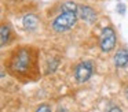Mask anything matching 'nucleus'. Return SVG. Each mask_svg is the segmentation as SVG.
Masks as SVG:
<instances>
[{"mask_svg":"<svg viewBox=\"0 0 128 112\" xmlns=\"http://www.w3.org/2000/svg\"><path fill=\"white\" fill-rule=\"evenodd\" d=\"M77 21V14L76 12H62L58 15L52 22V29L58 33H64L73 27V25Z\"/></svg>","mask_w":128,"mask_h":112,"instance_id":"obj_1","label":"nucleus"},{"mask_svg":"<svg viewBox=\"0 0 128 112\" xmlns=\"http://www.w3.org/2000/svg\"><path fill=\"white\" fill-rule=\"evenodd\" d=\"M116 45V33L112 27L103 29L102 34L99 38V46L103 52H110Z\"/></svg>","mask_w":128,"mask_h":112,"instance_id":"obj_2","label":"nucleus"},{"mask_svg":"<svg viewBox=\"0 0 128 112\" xmlns=\"http://www.w3.org/2000/svg\"><path fill=\"white\" fill-rule=\"evenodd\" d=\"M92 75V63L91 62H81L77 64L74 70V76L80 83L87 82Z\"/></svg>","mask_w":128,"mask_h":112,"instance_id":"obj_3","label":"nucleus"},{"mask_svg":"<svg viewBox=\"0 0 128 112\" xmlns=\"http://www.w3.org/2000/svg\"><path fill=\"white\" fill-rule=\"evenodd\" d=\"M29 66V56L26 51H20L15 55L14 60H12V68L17 71H24L26 70Z\"/></svg>","mask_w":128,"mask_h":112,"instance_id":"obj_4","label":"nucleus"},{"mask_svg":"<svg viewBox=\"0 0 128 112\" xmlns=\"http://www.w3.org/2000/svg\"><path fill=\"white\" fill-rule=\"evenodd\" d=\"M77 12H78V16L87 23H94L95 19H96V12L90 5H78Z\"/></svg>","mask_w":128,"mask_h":112,"instance_id":"obj_5","label":"nucleus"},{"mask_svg":"<svg viewBox=\"0 0 128 112\" xmlns=\"http://www.w3.org/2000/svg\"><path fill=\"white\" fill-rule=\"evenodd\" d=\"M114 63L117 67H125L128 64V51L125 48H121L117 51V53L114 55Z\"/></svg>","mask_w":128,"mask_h":112,"instance_id":"obj_6","label":"nucleus"},{"mask_svg":"<svg viewBox=\"0 0 128 112\" xmlns=\"http://www.w3.org/2000/svg\"><path fill=\"white\" fill-rule=\"evenodd\" d=\"M24 22V26H25V29L28 30H34L37 27V23H39V19H37L36 15H33V14H29V15H25L22 19Z\"/></svg>","mask_w":128,"mask_h":112,"instance_id":"obj_7","label":"nucleus"},{"mask_svg":"<svg viewBox=\"0 0 128 112\" xmlns=\"http://www.w3.org/2000/svg\"><path fill=\"white\" fill-rule=\"evenodd\" d=\"M78 5L73 1H65L62 4V12H77Z\"/></svg>","mask_w":128,"mask_h":112,"instance_id":"obj_8","label":"nucleus"},{"mask_svg":"<svg viewBox=\"0 0 128 112\" xmlns=\"http://www.w3.org/2000/svg\"><path fill=\"white\" fill-rule=\"evenodd\" d=\"M8 40H10V29L6 25H3V26H2V45L4 46L8 42Z\"/></svg>","mask_w":128,"mask_h":112,"instance_id":"obj_9","label":"nucleus"},{"mask_svg":"<svg viewBox=\"0 0 128 112\" xmlns=\"http://www.w3.org/2000/svg\"><path fill=\"white\" fill-rule=\"evenodd\" d=\"M36 112H51V109H50V107H48L47 104H42V105L37 108Z\"/></svg>","mask_w":128,"mask_h":112,"instance_id":"obj_10","label":"nucleus"},{"mask_svg":"<svg viewBox=\"0 0 128 112\" xmlns=\"http://www.w3.org/2000/svg\"><path fill=\"white\" fill-rule=\"evenodd\" d=\"M117 11H118V12L122 15V14L125 12V5L124 4H118V5H117Z\"/></svg>","mask_w":128,"mask_h":112,"instance_id":"obj_11","label":"nucleus"},{"mask_svg":"<svg viewBox=\"0 0 128 112\" xmlns=\"http://www.w3.org/2000/svg\"><path fill=\"white\" fill-rule=\"evenodd\" d=\"M108 112H121V109L118 107H112L110 109H108Z\"/></svg>","mask_w":128,"mask_h":112,"instance_id":"obj_12","label":"nucleus"},{"mask_svg":"<svg viewBox=\"0 0 128 112\" xmlns=\"http://www.w3.org/2000/svg\"><path fill=\"white\" fill-rule=\"evenodd\" d=\"M56 112H68V111H66V109H65V108H59V109H58V111H56Z\"/></svg>","mask_w":128,"mask_h":112,"instance_id":"obj_13","label":"nucleus"}]
</instances>
